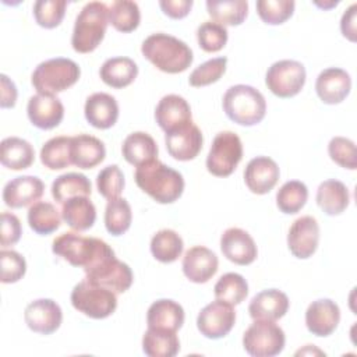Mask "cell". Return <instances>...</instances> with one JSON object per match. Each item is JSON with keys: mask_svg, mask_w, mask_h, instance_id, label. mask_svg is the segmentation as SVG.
I'll return each mask as SVG.
<instances>
[{"mask_svg": "<svg viewBox=\"0 0 357 357\" xmlns=\"http://www.w3.org/2000/svg\"><path fill=\"white\" fill-rule=\"evenodd\" d=\"M290 301L286 293L278 289H268L257 293L248 305V312L252 319L278 321L286 315Z\"/></svg>", "mask_w": 357, "mask_h": 357, "instance_id": "obj_24", "label": "cell"}, {"mask_svg": "<svg viewBox=\"0 0 357 357\" xmlns=\"http://www.w3.org/2000/svg\"><path fill=\"white\" fill-rule=\"evenodd\" d=\"M192 0H160L159 7L162 11L173 18V20H181L187 17L192 8Z\"/></svg>", "mask_w": 357, "mask_h": 357, "instance_id": "obj_51", "label": "cell"}, {"mask_svg": "<svg viewBox=\"0 0 357 357\" xmlns=\"http://www.w3.org/2000/svg\"><path fill=\"white\" fill-rule=\"evenodd\" d=\"M131 220L132 212L127 199L119 197L107 201L105 209V226L112 236L124 234L130 229Z\"/></svg>", "mask_w": 357, "mask_h": 357, "instance_id": "obj_41", "label": "cell"}, {"mask_svg": "<svg viewBox=\"0 0 357 357\" xmlns=\"http://www.w3.org/2000/svg\"><path fill=\"white\" fill-rule=\"evenodd\" d=\"M81 75L79 66L66 57L42 61L32 73L31 82L38 93L56 95L73 86Z\"/></svg>", "mask_w": 357, "mask_h": 357, "instance_id": "obj_6", "label": "cell"}, {"mask_svg": "<svg viewBox=\"0 0 357 357\" xmlns=\"http://www.w3.org/2000/svg\"><path fill=\"white\" fill-rule=\"evenodd\" d=\"M124 174L117 165H109L103 167L96 177V187L102 197L107 201L119 198L124 190Z\"/></svg>", "mask_w": 357, "mask_h": 357, "instance_id": "obj_47", "label": "cell"}, {"mask_svg": "<svg viewBox=\"0 0 357 357\" xmlns=\"http://www.w3.org/2000/svg\"><path fill=\"white\" fill-rule=\"evenodd\" d=\"M215 297L226 301L231 305H237L248 294V283L243 275L236 272H227L219 278L213 287Z\"/></svg>", "mask_w": 357, "mask_h": 357, "instance_id": "obj_42", "label": "cell"}, {"mask_svg": "<svg viewBox=\"0 0 357 357\" xmlns=\"http://www.w3.org/2000/svg\"><path fill=\"white\" fill-rule=\"evenodd\" d=\"M280 170L278 163L268 156L251 159L244 170V183L254 194H268L278 183Z\"/></svg>", "mask_w": 357, "mask_h": 357, "instance_id": "obj_22", "label": "cell"}, {"mask_svg": "<svg viewBox=\"0 0 357 357\" xmlns=\"http://www.w3.org/2000/svg\"><path fill=\"white\" fill-rule=\"evenodd\" d=\"M236 311L231 304L215 300L205 305L197 317V328L208 339H222L233 329Z\"/></svg>", "mask_w": 357, "mask_h": 357, "instance_id": "obj_12", "label": "cell"}, {"mask_svg": "<svg viewBox=\"0 0 357 357\" xmlns=\"http://www.w3.org/2000/svg\"><path fill=\"white\" fill-rule=\"evenodd\" d=\"M206 10L215 22L223 26H237L247 18L248 3L245 0H208Z\"/></svg>", "mask_w": 357, "mask_h": 357, "instance_id": "obj_34", "label": "cell"}, {"mask_svg": "<svg viewBox=\"0 0 357 357\" xmlns=\"http://www.w3.org/2000/svg\"><path fill=\"white\" fill-rule=\"evenodd\" d=\"M121 153L130 165L138 167L149 160L158 159V145L148 132L135 131L124 139Z\"/></svg>", "mask_w": 357, "mask_h": 357, "instance_id": "obj_32", "label": "cell"}, {"mask_svg": "<svg viewBox=\"0 0 357 357\" xmlns=\"http://www.w3.org/2000/svg\"><path fill=\"white\" fill-rule=\"evenodd\" d=\"M142 351L149 357H174L180 351L177 332L148 328L142 337Z\"/></svg>", "mask_w": 357, "mask_h": 357, "instance_id": "obj_33", "label": "cell"}, {"mask_svg": "<svg viewBox=\"0 0 357 357\" xmlns=\"http://www.w3.org/2000/svg\"><path fill=\"white\" fill-rule=\"evenodd\" d=\"M329 158L343 169H357L356 144L346 137H333L328 144Z\"/></svg>", "mask_w": 357, "mask_h": 357, "instance_id": "obj_48", "label": "cell"}, {"mask_svg": "<svg viewBox=\"0 0 357 357\" xmlns=\"http://www.w3.org/2000/svg\"><path fill=\"white\" fill-rule=\"evenodd\" d=\"M85 279L93 284L102 286L116 294H120L131 287L134 275L126 262L117 259L116 255H113L86 271Z\"/></svg>", "mask_w": 357, "mask_h": 357, "instance_id": "obj_11", "label": "cell"}, {"mask_svg": "<svg viewBox=\"0 0 357 357\" xmlns=\"http://www.w3.org/2000/svg\"><path fill=\"white\" fill-rule=\"evenodd\" d=\"M226 57H215L199 64L188 77L190 85L194 88H201L218 82L226 73Z\"/></svg>", "mask_w": 357, "mask_h": 357, "instance_id": "obj_46", "label": "cell"}, {"mask_svg": "<svg viewBox=\"0 0 357 357\" xmlns=\"http://www.w3.org/2000/svg\"><path fill=\"white\" fill-rule=\"evenodd\" d=\"M296 3L293 0H258L257 13L268 25H280L286 22L294 13Z\"/></svg>", "mask_w": 357, "mask_h": 357, "instance_id": "obj_45", "label": "cell"}, {"mask_svg": "<svg viewBox=\"0 0 357 357\" xmlns=\"http://www.w3.org/2000/svg\"><path fill=\"white\" fill-rule=\"evenodd\" d=\"M109 24V7L100 1L86 3L75 18L71 46L78 53L93 52L105 38Z\"/></svg>", "mask_w": 357, "mask_h": 357, "instance_id": "obj_5", "label": "cell"}, {"mask_svg": "<svg viewBox=\"0 0 357 357\" xmlns=\"http://www.w3.org/2000/svg\"><path fill=\"white\" fill-rule=\"evenodd\" d=\"M0 107L1 109H11L15 106V102H17V96H18V92H17V86L6 75V74H1L0 75Z\"/></svg>", "mask_w": 357, "mask_h": 357, "instance_id": "obj_52", "label": "cell"}, {"mask_svg": "<svg viewBox=\"0 0 357 357\" xmlns=\"http://www.w3.org/2000/svg\"><path fill=\"white\" fill-rule=\"evenodd\" d=\"M319 243V225L315 218L305 215L296 219L287 233V247L298 259H307L317 251Z\"/></svg>", "mask_w": 357, "mask_h": 357, "instance_id": "obj_14", "label": "cell"}, {"mask_svg": "<svg viewBox=\"0 0 357 357\" xmlns=\"http://www.w3.org/2000/svg\"><path fill=\"white\" fill-rule=\"evenodd\" d=\"M184 243L181 236L172 229H162L151 240V252L155 259L163 264H172L181 257Z\"/></svg>", "mask_w": 357, "mask_h": 357, "instance_id": "obj_36", "label": "cell"}, {"mask_svg": "<svg viewBox=\"0 0 357 357\" xmlns=\"http://www.w3.org/2000/svg\"><path fill=\"white\" fill-rule=\"evenodd\" d=\"M22 234L20 219L11 212L1 213V247H10L20 241Z\"/></svg>", "mask_w": 357, "mask_h": 357, "instance_id": "obj_50", "label": "cell"}, {"mask_svg": "<svg viewBox=\"0 0 357 357\" xmlns=\"http://www.w3.org/2000/svg\"><path fill=\"white\" fill-rule=\"evenodd\" d=\"M52 197L59 204H64L73 197H89L92 192V184L89 178L82 173H64L52 183Z\"/></svg>", "mask_w": 357, "mask_h": 357, "instance_id": "obj_35", "label": "cell"}, {"mask_svg": "<svg viewBox=\"0 0 357 357\" xmlns=\"http://www.w3.org/2000/svg\"><path fill=\"white\" fill-rule=\"evenodd\" d=\"M222 254L233 264L250 265L257 259L258 250L254 238L240 227H229L220 237Z\"/></svg>", "mask_w": 357, "mask_h": 357, "instance_id": "obj_18", "label": "cell"}, {"mask_svg": "<svg viewBox=\"0 0 357 357\" xmlns=\"http://www.w3.org/2000/svg\"><path fill=\"white\" fill-rule=\"evenodd\" d=\"M1 165L11 170L28 169L35 160L33 146L20 137H7L0 144Z\"/></svg>", "mask_w": 357, "mask_h": 357, "instance_id": "obj_31", "label": "cell"}, {"mask_svg": "<svg viewBox=\"0 0 357 357\" xmlns=\"http://www.w3.org/2000/svg\"><path fill=\"white\" fill-rule=\"evenodd\" d=\"M351 89V78L349 73L339 67H329L319 73L315 81V92L326 105H337L343 102Z\"/></svg>", "mask_w": 357, "mask_h": 357, "instance_id": "obj_19", "label": "cell"}, {"mask_svg": "<svg viewBox=\"0 0 357 357\" xmlns=\"http://www.w3.org/2000/svg\"><path fill=\"white\" fill-rule=\"evenodd\" d=\"M28 225L36 234L47 236L60 227L61 215L53 204L38 201L29 206Z\"/></svg>", "mask_w": 357, "mask_h": 357, "instance_id": "obj_37", "label": "cell"}, {"mask_svg": "<svg viewBox=\"0 0 357 357\" xmlns=\"http://www.w3.org/2000/svg\"><path fill=\"white\" fill-rule=\"evenodd\" d=\"M45 184L36 176H20L3 188V201L11 209L33 205L43 195Z\"/></svg>", "mask_w": 357, "mask_h": 357, "instance_id": "obj_21", "label": "cell"}, {"mask_svg": "<svg viewBox=\"0 0 357 357\" xmlns=\"http://www.w3.org/2000/svg\"><path fill=\"white\" fill-rule=\"evenodd\" d=\"M317 204L329 216L340 215L346 211L350 202V192L340 180L329 178L319 184L317 190Z\"/></svg>", "mask_w": 357, "mask_h": 357, "instance_id": "obj_30", "label": "cell"}, {"mask_svg": "<svg viewBox=\"0 0 357 357\" xmlns=\"http://www.w3.org/2000/svg\"><path fill=\"white\" fill-rule=\"evenodd\" d=\"M52 251L70 265L82 268L84 272L114 255L113 248L106 241L96 237H85L74 231H67L56 237Z\"/></svg>", "mask_w": 357, "mask_h": 357, "instance_id": "obj_2", "label": "cell"}, {"mask_svg": "<svg viewBox=\"0 0 357 357\" xmlns=\"http://www.w3.org/2000/svg\"><path fill=\"white\" fill-rule=\"evenodd\" d=\"M141 53L158 70L167 74L185 71L194 60L192 50L185 42L163 32L149 35L141 45Z\"/></svg>", "mask_w": 357, "mask_h": 357, "instance_id": "obj_3", "label": "cell"}, {"mask_svg": "<svg viewBox=\"0 0 357 357\" xmlns=\"http://www.w3.org/2000/svg\"><path fill=\"white\" fill-rule=\"evenodd\" d=\"M315 6H318L319 8H324V10H328L331 7H335L339 4V1H329V3H319V1H314Z\"/></svg>", "mask_w": 357, "mask_h": 357, "instance_id": "obj_54", "label": "cell"}, {"mask_svg": "<svg viewBox=\"0 0 357 357\" xmlns=\"http://www.w3.org/2000/svg\"><path fill=\"white\" fill-rule=\"evenodd\" d=\"M356 20H357V4H351L342 15L340 20V31L344 38H347L350 42H356L357 39V28H356Z\"/></svg>", "mask_w": 357, "mask_h": 357, "instance_id": "obj_53", "label": "cell"}, {"mask_svg": "<svg viewBox=\"0 0 357 357\" xmlns=\"http://www.w3.org/2000/svg\"><path fill=\"white\" fill-rule=\"evenodd\" d=\"M26 114L36 128L52 130L63 121L64 106L56 95L36 93L28 100Z\"/></svg>", "mask_w": 357, "mask_h": 357, "instance_id": "obj_16", "label": "cell"}, {"mask_svg": "<svg viewBox=\"0 0 357 357\" xmlns=\"http://www.w3.org/2000/svg\"><path fill=\"white\" fill-rule=\"evenodd\" d=\"M229 39L226 26L215 22L205 21L197 29V40L199 47L206 53H216L222 50Z\"/></svg>", "mask_w": 357, "mask_h": 357, "instance_id": "obj_44", "label": "cell"}, {"mask_svg": "<svg viewBox=\"0 0 357 357\" xmlns=\"http://www.w3.org/2000/svg\"><path fill=\"white\" fill-rule=\"evenodd\" d=\"M99 75L107 86L121 89L135 81L138 75V67L135 61L130 57H110L102 64Z\"/></svg>", "mask_w": 357, "mask_h": 357, "instance_id": "obj_29", "label": "cell"}, {"mask_svg": "<svg viewBox=\"0 0 357 357\" xmlns=\"http://www.w3.org/2000/svg\"><path fill=\"white\" fill-rule=\"evenodd\" d=\"M223 110L236 124L251 127L261 123L266 113L264 95L251 85L237 84L230 86L223 95Z\"/></svg>", "mask_w": 357, "mask_h": 357, "instance_id": "obj_4", "label": "cell"}, {"mask_svg": "<svg viewBox=\"0 0 357 357\" xmlns=\"http://www.w3.org/2000/svg\"><path fill=\"white\" fill-rule=\"evenodd\" d=\"M146 324L148 328L169 329L177 332L184 324V310L174 300H156L148 308Z\"/></svg>", "mask_w": 357, "mask_h": 357, "instance_id": "obj_27", "label": "cell"}, {"mask_svg": "<svg viewBox=\"0 0 357 357\" xmlns=\"http://www.w3.org/2000/svg\"><path fill=\"white\" fill-rule=\"evenodd\" d=\"M24 319L32 332L50 335L60 328L63 321V311L54 300L38 298L25 307Z\"/></svg>", "mask_w": 357, "mask_h": 357, "instance_id": "obj_15", "label": "cell"}, {"mask_svg": "<svg viewBox=\"0 0 357 357\" xmlns=\"http://www.w3.org/2000/svg\"><path fill=\"white\" fill-rule=\"evenodd\" d=\"M66 0H38L33 3V18L36 24L46 29L59 26L66 14Z\"/></svg>", "mask_w": 357, "mask_h": 357, "instance_id": "obj_43", "label": "cell"}, {"mask_svg": "<svg viewBox=\"0 0 357 357\" xmlns=\"http://www.w3.org/2000/svg\"><path fill=\"white\" fill-rule=\"evenodd\" d=\"M141 21L139 7L135 1L116 0L109 7V24L119 32L128 33L138 28Z\"/></svg>", "mask_w": 357, "mask_h": 357, "instance_id": "obj_39", "label": "cell"}, {"mask_svg": "<svg viewBox=\"0 0 357 357\" xmlns=\"http://www.w3.org/2000/svg\"><path fill=\"white\" fill-rule=\"evenodd\" d=\"M0 264L1 283H15L24 278L26 272L25 258L14 250H1L0 251Z\"/></svg>", "mask_w": 357, "mask_h": 357, "instance_id": "obj_49", "label": "cell"}, {"mask_svg": "<svg viewBox=\"0 0 357 357\" xmlns=\"http://www.w3.org/2000/svg\"><path fill=\"white\" fill-rule=\"evenodd\" d=\"M243 159V144L233 131H222L212 141L206 156V169L216 177L230 176Z\"/></svg>", "mask_w": 357, "mask_h": 357, "instance_id": "obj_9", "label": "cell"}, {"mask_svg": "<svg viewBox=\"0 0 357 357\" xmlns=\"http://www.w3.org/2000/svg\"><path fill=\"white\" fill-rule=\"evenodd\" d=\"M84 114L86 121L99 130H107L113 127L119 119V105L114 96L96 92L86 98L84 106Z\"/></svg>", "mask_w": 357, "mask_h": 357, "instance_id": "obj_25", "label": "cell"}, {"mask_svg": "<svg viewBox=\"0 0 357 357\" xmlns=\"http://www.w3.org/2000/svg\"><path fill=\"white\" fill-rule=\"evenodd\" d=\"M73 307L93 319H105L117 308V297L109 289L93 284L86 279L77 283L71 291Z\"/></svg>", "mask_w": 357, "mask_h": 357, "instance_id": "obj_7", "label": "cell"}, {"mask_svg": "<svg viewBox=\"0 0 357 357\" xmlns=\"http://www.w3.org/2000/svg\"><path fill=\"white\" fill-rule=\"evenodd\" d=\"M155 120L165 134L187 128L192 124L191 107L183 96L176 93L166 95L156 105Z\"/></svg>", "mask_w": 357, "mask_h": 357, "instance_id": "obj_13", "label": "cell"}, {"mask_svg": "<svg viewBox=\"0 0 357 357\" xmlns=\"http://www.w3.org/2000/svg\"><path fill=\"white\" fill-rule=\"evenodd\" d=\"M71 163L79 169H92L102 163L106 156L105 144L89 134L71 137Z\"/></svg>", "mask_w": 357, "mask_h": 357, "instance_id": "obj_26", "label": "cell"}, {"mask_svg": "<svg viewBox=\"0 0 357 357\" xmlns=\"http://www.w3.org/2000/svg\"><path fill=\"white\" fill-rule=\"evenodd\" d=\"M137 185L158 204H173L184 191L181 173L159 159L149 160L135 169Z\"/></svg>", "mask_w": 357, "mask_h": 357, "instance_id": "obj_1", "label": "cell"}, {"mask_svg": "<svg viewBox=\"0 0 357 357\" xmlns=\"http://www.w3.org/2000/svg\"><path fill=\"white\" fill-rule=\"evenodd\" d=\"M305 67L296 60L275 61L266 71L265 84L268 89L278 98H293L303 89L305 84Z\"/></svg>", "mask_w": 357, "mask_h": 357, "instance_id": "obj_10", "label": "cell"}, {"mask_svg": "<svg viewBox=\"0 0 357 357\" xmlns=\"http://www.w3.org/2000/svg\"><path fill=\"white\" fill-rule=\"evenodd\" d=\"M183 273L192 283H206L218 272L219 259L216 254L204 247L195 245L183 257Z\"/></svg>", "mask_w": 357, "mask_h": 357, "instance_id": "obj_20", "label": "cell"}, {"mask_svg": "<svg viewBox=\"0 0 357 357\" xmlns=\"http://www.w3.org/2000/svg\"><path fill=\"white\" fill-rule=\"evenodd\" d=\"M71 137H54L46 141L40 149V162L49 170H61L71 163Z\"/></svg>", "mask_w": 357, "mask_h": 357, "instance_id": "obj_38", "label": "cell"}, {"mask_svg": "<svg viewBox=\"0 0 357 357\" xmlns=\"http://www.w3.org/2000/svg\"><path fill=\"white\" fill-rule=\"evenodd\" d=\"M308 199V188L303 181H286L276 192V205L280 212L293 215L300 212Z\"/></svg>", "mask_w": 357, "mask_h": 357, "instance_id": "obj_40", "label": "cell"}, {"mask_svg": "<svg viewBox=\"0 0 357 357\" xmlns=\"http://www.w3.org/2000/svg\"><path fill=\"white\" fill-rule=\"evenodd\" d=\"M61 219L75 231L91 229L96 220V208L89 197H73L61 204Z\"/></svg>", "mask_w": 357, "mask_h": 357, "instance_id": "obj_28", "label": "cell"}, {"mask_svg": "<svg viewBox=\"0 0 357 357\" xmlns=\"http://www.w3.org/2000/svg\"><path fill=\"white\" fill-rule=\"evenodd\" d=\"M340 322V308L331 298H319L312 301L305 311L307 329L318 336L326 337L335 332Z\"/></svg>", "mask_w": 357, "mask_h": 357, "instance_id": "obj_17", "label": "cell"}, {"mask_svg": "<svg viewBox=\"0 0 357 357\" xmlns=\"http://www.w3.org/2000/svg\"><path fill=\"white\" fill-rule=\"evenodd\" d=\"M165 142L166 149L173 159L187 162L198 156L202 149L204 137L201 130L192 123L187 128L165 134Z\"/></svg>", "mask_w": 357, "mask_h": 357, "instance_id": "obj_23", "label": "cell"}, {"mask_svg": "<svg viewBox=\"0 0 357 357\" xmlns=\"http://www.w3.org/2000/svg\"><path fill=\"white\" fill-rule=\"evenodd\" d=\"M286 336L275 321L254 319L243 335V347L252 357H273L283 351Z\"/></svg>", "mask_w": 357, "mask_h": 357, "instance_id": "obj_8", "label": "cell"}]
</instances>
